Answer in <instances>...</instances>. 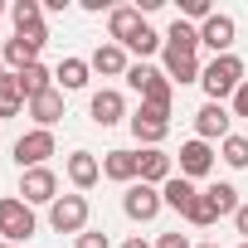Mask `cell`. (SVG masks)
Listing matches in <instances>:
<instances>
[{
  "label": "cell",
  "mask_w": 248,
  "mask_h": 248,
  "mask_svg": "<svg viewBox=\"0 0 248 248\" xmlns=\"http://www.w3.org/2000/svg\"><path fill=\"white\" fill-rule=\"evenodd\" d=\"M224 161L233 170H243L248 166V137H224Z\"/></svg>",
  "instance_id": "29"
},
{
  "label": "cell",
  "mask_w": 248,
  "mask_h": 248,
  "mask_svg": "<svg viewBox=\"0 0 248 248\" xmlns=\"http://www.w3.org/2000/svg\"><path fill=\"white\" fill-rule=\"evenodd\" d=\"M49 156H54V132H44V127H34V132H25V137L15 141L20 170H34V166H44Z\"/></svg>",
  "instance_id": "7"
},
{
  "label": "cell",
  "mask_w": 248,
  "mask_h": 248,
  "mask_svg": "<svg viewBox=\"0 0 248 248\" xmlns=\"http://www.w3.org/2000/svg\"><path fill=\"white\" fill-rule=\"evenodd\" d=\"M0 233H5V243H20L34 233V209L25 200H0Z\"/></svg>",
  "instance_id": "6"
},
{
  "label": "cell",
  "mask_w": 248,
  "mask_h": 248,
  "mask_svg": "<svg viewBox=\"0 0 248 248\" xmlns=\"http://www.w3.org/2000/svg\"><path fill=\"white\" fill-rule=\"evenodd\" d=\"M209 166H214V151H209V141H185L180 146V175L185 180H200V175H209Z\"/></svg>",
  "instance_id": "12"
},
{
  "label": "cell",
  "mask_w": 248,
  "mask_h": 248,
  "mask_svg": "<svg viewBox=\"0 0 248 248\" xmlns=\"http://www.w3.org/2000/svg\"><path fill=\"white\" fill-rule=\"evenodd\" d=\"M233 224H238V233H243V243H248V204H238V214H233Z\"/></svg>",
  "instance_id": "35"
},
{
  "label": "cell",
  "mask_w": 248,
  "mask_h": 248,
  "mask_svg": "<svg viewBox=\"0 0 248 248\" xmlns=\"http://www.w3.org/2000/svg\"><path fill=\"white\" fill-rule=\"evenodd\" d=\"M88 68H97V73L117 78V73H127L132 63H127V49H122V44H97V54L88 59Z\"/></svg>",
  "instance_id": "16"
},
{
  "label": "cell",
  "mask_w": 248,
  "mask_h": 248,
  "mask_svg": "<svg viewBox=\"0 0 248 248\" xmlns=\"http://www.w3.org/2000/svg\"><path fill=\"white\" fill-rule=\"evenodd\" d=\"M127 83L141 93V107L170 112V97H175V88H170V78H166L161 68H151V63H132V68H127Z\"/></svg>",
  "instance_id": "1"
},
{
  "label": "cell",
  "mask_w": 248,
  "mask_h": 248,
  "mask_svg": "<svg viewBox=\"0 0 248 248\" xmlns=\"http://www.w3.org/2000/svg\"><path fill=\"white\" fill-rule=\"evenodd\" d=\"M185 219H190V224H195V229H209V224H214V219H219V209H214V200H209V195H204V190H200V195H195V204H190V209H185Z\"/></svg>",
  "instance_id": "26"
},
{
  "label": "cell",
  "mask_w": 248,
  "mask_h": 248,
  "mask_svg": "<svg viewBox=\"0 0 248 248\" xmlns=\"http://www.w3.org/2000/svg\"><path fill=\"white\" fill-rule=\"evenodd\" d=\"M204 195L214 200V209H219V214H238V190H233V185H224V180H219V185H209Z\"/></svg>",
  "instance_id": "28"
},
{
  "label": "cell",
  "mask_w": 248,
  "mask_h": 248,
  "mask_svg": "<svg viewBox=\"0 0 248 248\" xmlns=\"http://www.w3.org/2000/svg\"><path fill=\"white\" fill-rule=\"evenodd\" d=\"M200 59L195 54H180V49H166V78H175V83H200Z\"/></svg>",
  "instance_id": "18"
},
{
  "label": "cell",
  "mask_w": 248,
  "mask_h": 248,
  "mask_svg": "<svg viewBox=\"0 0 248 248\" xmlns=\"http://www.w3.org/2000/svg\"><path fill=\"white\" fill-rule=\"evenodd\" d=\"M49 78H54V73H49V68H44V63H30V68H25V73H15V83H20V93H25V97H30V102H34V97H39V93H49V88H54V83H49Z\"/></svg>",
  "instance_id": "21"
},
{
  "label": "cell",
  "mask_w": 248,
  "mask_h": 248,
  "mask_svg": "<svg viewBox=\"0 0 248 248\" xmlns=\"http://www.w3.org/2000/svg\"><path fill=\"white\" fill-rule=\"evenodd\" d=\"M180 15H190V20H209L214 10H209V0H180Z\"/></svg>",
  "instance_id": "31"
},
{
  "label": "cell",
  "mask_w": 248,
  "mask_h": 248,
  "mask_svg": "<svg viewBox=\"0 0 248 248\" xmlns=\"http://www.w3.org/2000/svg\"><path fill=\"white\" fill-rule=\"evenodd\" d=\"M141 10H132V5H122V10H112V20H107V30H112V39L117 44H132L137 34H141Z\"/></svg>",
  "instance_id": "15"
},
{
  "label": "cell",
  "mask_w": 248,
  "mask_h": 248,
  "mask_svg": "<svg viewBox=\"0 0 248 248\" xmlns=\"http://www.w3.org/2000/svg\"><path fill=\"white\" fill-rule=\"evenodd\" d=\"M229 117H233V112H229L224 102H204V107L195 112V132H200V141H214V137L224 141V137H229Z\"/></svg>",
  "instance_id": "9"
},
{
  "label": "cell",
  "mask_w": 248,
  "mask_h": 248,
  "mask_svg": "<svg viewBox=\"0 0 248 248\" xmlns=\"http://www.w3.org/2000/svg\"><path fill=\"white\" fill-rule=\"evenodd\" d=\"M132 137L146 141V146H161L170 137V112H156V107H137L132 112Z\"/></svg>",
  "instance_id": "8"
},
{
  "label": "cell",
  "mask_w": 248,
  "mask_h": 248,
  "mask_svg": "<svg viewBox=\"0 0 248 248\" xmlns=\"http://www.w3.org/2000/svg\"><path fill=\"white\" fill-rule=\"evenodd\" d=\"M141 180H146V185H166V180H170V156L156 151V146H146V151H141Z\"/></svg>",
  "instance_id": "19"
},
{
  "label": "cell",
  "mask_w": 248,
  "mask_h": 248,
  "mask_svg": "<svg viewBox=\"0 0 248 248\" xmlns=\"http://www.w3.org/2000/svg\"><path fill=\"white\" fill-rule=\"evenodd\" d=\"M20 200H25V204H54V200H59V175H54L49 166L25 170V175H20Z\"/></svg>",
  "instance_id": "5"
},
{
  "label": "cell",
  "mask_w": 248,
  "mask_h": 248,
  "mask_svg": "<svg viewBox=\"0 0 248 248\" xmlns=\"http://www.w3.org/2000/svg\"><path fill=\"white\" fill-rule=\"evenodd\" d=\"M88 112H93L97 127H117V122L127 117V102H122V93H117V88H102V93H93Z\"/></svg>",
  "instance_id": "11"
},
{
  "label": "cell",
  "mask_w": 248,
  "mask_h": 248,
  "mask_svg": "<svg viewBox=\"0 0 248 248\" xmlns=\"http://www.w3.org/2000/svg\"><path fill=\"white\" fill-rule=\"evenodd\" d=\"M73 248H107V233H78Z\"/></svg>",
  "instance_id": "32"
},
{
  "label": "cell",
  "mask_w": 248,
  "mask_h": 248,
  "mask_svg": "<svg viewBox=\"0 0 248 248\" xmlns=\"http://www.w3.org/2000/svg\"><path fill=\"white\" fill-rule=\"evenodd\" d=\"M161 190L156 185H146V180H137V185H127V195H122V209H127V219H137V224H151L156 214H161Z\"/></svg>",
  "instance_id": "3"
},
{
  "label": "cell",
  "mask_w": 248,
  "mask_h": 248,
  "mask_svg": "<svg viewBox=\"0 0 248 248\" xmlns=\"http://www.w3.org/2000/svg\"><path fill=\"white\" fill-rule=\"evenodd\" d=\"M166 49H180V54H195V49H200V30H195V25H185V20L175 15V25L166 30Z\"/></svg>",
  "instance_id": "22"
},
{
  "label": "cell",
  "mask_w": 248,
  "mask_h": 248,
  "mask_svg": "<svg viewBox=\"0 0 248 248\" xmlns=\"http://www.w3.org/2000/svg\"><path fill=\"white\" fill-rule=\"evenodd\" d=\"M156 248H190V238H185V233H161Z\"/></svg>",
  "instance_id": "34"
},
{
  "label": "cell",
  "mask_w": 248,
  "mask_h": 248,
  "mask_svg": "<svg viewBox=\"0 0 248 248\" xmlns=\"http://www.w3.org/2000/svg\"><path fill=\"white\" fill-rule=\"evenodd\" d=\"M200 248H219V243H200Z\"/></svg>",
  "instance_id": "38"
},
{
  "label": "cell",
  "mask_w": 248,
  "mask_h": 248,
  "mask_svg": "<svg viewBox=\"0 0 248 248\" xmlns=\"http://www.w3.org/2000/svg\"><path fill=\"white\" fill-rule=\"evenodd\" d=\"M97 175H102V166H97L93 151H73V156H68V180H73L78 190H93Z\"/></svg>",
  "instance_id": "14"
},
{
  "label": "cell",
  "mask_w": 248,
  "mask_h": 248,
  "mask_svg": "<svg viewBox=\"0 0 248 248\" xmlns=\"http://www.w3.org/2000/svg\"><path fill=\"white\" fill-rule=\"evenodd\" d=\"M0 248H15V243H0Z\"/></svg>",
  "instance_id": "39"
},
{
  "label": "cell",
  "mask_w": 248,
  "mask_h": 248,
  "mask_svg": "<svg viewBox=\"0 0 248 248\" xmlns=\"http://www.w3.org/2000/svg\"><path fill=\"white\" fill-rule=\"evenodd\" d=\"M233 34H238V25H233L229 15H209V20L200 25V44H209V49H214V59L233 49Z\"/></svg>",
  "instance_id": "10"
},
{
  "label": "cell",
  "mask_w": 248,
  "mask_h": 248,
  "mask_svg": "<svg viewBox=\"0 0 248 248\" xmlns=\"http://www.w3.org/2000/svg\"><path fill=\"white\" fill-rule=\"evenodd\" d=\"M30 117H34V122H39V127L49 132V127H54V122L63 117V93H59V88H49V93H39V97L30 102Z\"/></svg>",
  "instance_id": "17"
},
{
  "label": "cell",
  "mask_w": 248,
  "mask_h": 248,
  "mask_svg": "<svg viewBox=\"0 0 248 248\" xmlns=\"http://www.w3.org/2000/svg\"><path fill=\"white\" fill-rule=\"evenodd\" d=\"M25 102H30V97L20 93V83H15V73H10L5 83H0V117H15V112H20Z\"/></svg>",
  "instance_id": "27"
},
{
  "label": "cell",
  "mask_w": 248,
  "mask_h": 248,
  "mask_svg": "<svg viewBox=\"0 0 248 248\" xmlns=\"http://www.w3.org/2000/svg\"><path fill=\"white\" fill-rule=\"evenodd\" d=\"M238 248H248V243H238Z\"/></svg>",
  "instance_id": "40"
},
{
  "label": "cell",
  "mask_w": 248,
  "mask_h": 248,
  "mask_svg": "<svg viewBox=\"0 0 248 248\" xmlns=\"http://www.w3.org/2000/svg\"><path fill=\"white\" fill-rule=\"evenodd\" d=\"M5 78H10V73H5V63H0V83H5Z\"/></svg>",
  "instance_id": "37"
},
{
  "label": "cell",
  "mask_w": 248,
  "mask_h": 248,
  "mask_svg": "<svg viewBox=\"0 0 248 248\" xmlns=\"http://www.w3.org/2000/svg\"><path fill=\"white\" fill-rule=\"evenodd\" d=\"M15 34L20 30H34V25H44V5H39V0H15Z\"/></svg>",
  "instance_id": "25"
},
{
  "label": "cell",
  "mask_w": 248,
  "mask_h": 248,
  "mask_svg": "<svg viewBox=\"0 0 248 248\" xmlns=\"http://www.w3.org/2000/svg\"><path fill=\"white\" fill-rule=\"evenodd\" d=\"M233 117H248V78H243V88L233 93Z\"/></svg>",
  "instance_id": "33"
},
{
  "label": "cell",
  "mask_w": 248,
  "mask_h": 248,
  "mask_svg": "<svg viewBox=\"0 0 248 248\" xmlns=\"http://www.w3.org/2000/svg\"><path fill=\"white\" fill-rule=\"evenodd\" d=\"M195 195H200V190H195V185H190L185 175H170V180L161 185V200H166L170 209H180V214H185V209L195 204Z\"/></svg>",
  "instance_id": "20"
},
{
  "label": "cell",
  "mask_w": 248,
  "mask_h": 248,
  "mask_svg": "<svg viewBox=\"0 0 248 248\" xmlns=\"http://www.w3.org/2000/svg\"><path fill=\"white\" fill-rule=\"evenodd\" d=\"M88 73H93V68H88L83 59H63L54 78H59V88H63V93H73V88H88Z\"/></svg>",
  "instance_id": "24"
},
{
  "label": "cell",
  "mask_w": 248,
  "mask_h": 248,
  "mask_svg": "<svg viewBox=\"0 0 248 248\" xmlns=\"http://www.w3.org/2000/svg\"><path fill=\"white\" fill-rule=\"evenodd\" d=\"M200 83H204V93H209V102H224L229 93H238L243 88V59H233V54H219L204 73H200Z\"/></svg>",
  "instance_id": "2"
},
{
  "label": "cell",
  "mask_w": 248,
  "mask_h": 248,
  "mask_svg": "<svg viewBox=\"0 0 248 248\" xmlns=\"http://www.w3.org/2000/svg\"><path fill=\"white\" fill-rule=\"evenodd\" d=\"M49 224H54L59 233H83V229H88V200H83V195H59V200L49 204Z\"/></svg>",
  "instance_id": "4"
},
{
  "label": "cell",
  "mask_w": 248,
  "mask_h": 248,
  "mask_svg": "<svg viewBox=\"0 0 248 248\" xmlns=\"http://www.w3.org/2000/svg\"><path fill=\"white\" fill-rule=\"evenodd\" d=\"M5 63H10L15 73H25L30 63H39V49H34L30 39H20V34H15V39H5Z\"/></svg>",
  "instance_id": "23"
},
{
  "label": "cell",
  "mask_w": 248,
  "mask_h": 248,
  "mask_svg": "<svg viewBox=\"0 0 248 248\" xmlns=\"http://www.w3.org/2000/svg\"><path fill=\"white\" fill-rule=\"evenodd\" d=\"M122 248H146V243H141V238H127V243H122Z\"/></svg>",
  "instance_id": "36"
},
{
  "label": "cell",
  "mask_w": 248,
  "mask_h": 248,
  "mask_svg": "<svg viewBox=\"0 0 248 248\" xmlns=\"http://www.w3.org/2000/svg\"><path fill=\"white\" fill-rule=\"evenodd\" d=\"M127 49H137V54H141V59H146V54H156V49H161V34H156V30H151V25H141V34H137V39H132V44H127Z\"/></svg>",
  "instance_id": "30"
},
{
  "label": "cell",
  "mask_w": 248,
  "mask_h": 248,
  "mask_svg": "<svg viewBox=\"0 0 248 248\" xmlns=\"http://www.w3.org/2000/svg\"><path fill=\"white\" fill-rule=\"evenodd\" d=\"M102 175H107V180H122V185H137V180H141V156H137V151H107Z\"/></svg>",
  "instance_id": "13"
}]
</instances>
